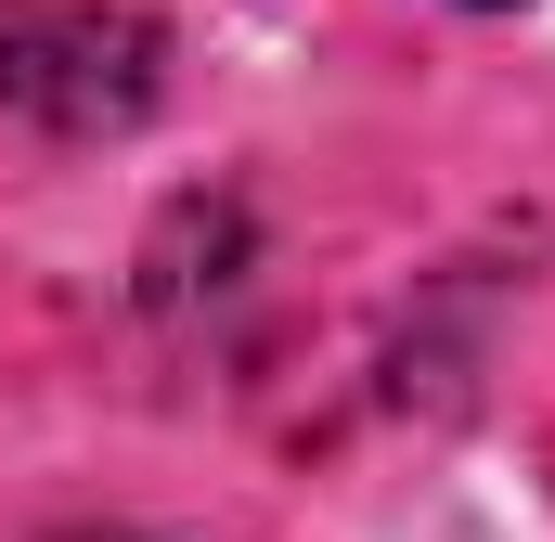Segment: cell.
I'll return each mask as SVG.
<instances>
[{"mask_svg":"<svg viewBox=\"0 0 555 542\" xmlns=\"http://www.w3.org/2000/svg\"><path fill=\"white\" fill-rule=\"evenodd\" d=\"M155 65L168 39L142 0H0V104L39 130H130Z\"/></svg>","mask_w":555,"mask_h":542,"instance_id":"1","label":"cell"}]
</instances>
